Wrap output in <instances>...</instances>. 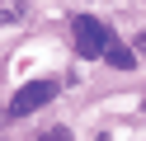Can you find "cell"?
<instances>
[{"mask_svg":"<svg viewBox=\"0 0 146 141\" xmlns=\"http://www.w3.org/2000/svg\"><path fill=\"white\" fill-rule=\"evenodd\" d=\"M71 28H76V52L80 56H104V47L113 42V28L99 24V19H90V14H80Z\"/></svg>","mask_w":146,"mask_h":141,"instance_id":"cell-2","label":"cell"},{"mask_svg":"<svg viewBox=\"0 0 146 141\" xmlns=\"http://www.w3.org/2000/svg\"><path fill=\"white\" fill-rule=\"evenodd\" d=\"M137 47H141V52H146V33H141V38H137Z\"/></svg>","mask_w":146,"mask_h":141,"instance_id":"cell-5","label":"cell"},{"mask_svg":"<svg viewBox=\"0 0 146 141\" xmlns=\"http://www.w3.org/2000/svg\"><path fill=\"white\" fill-rule=\"evenodd\" d=\"M104 61H108V66H118V71H127V66H132L137 56H132V52H127V47H123V42H118V38H113V42L104 47Z\"/></svg>","mask_w":146,"mask_h":141,"instance_id":"cell-3","label":"cell"},{"mask_svg":"<svg viewBox=\"0 0 146 141\" xmlns=\"http://www.w3.org/2000/svg\"><path fill=\"white\" fill-rule=\"evenodd\" d=\"M42 141H71V132L66 127H52V132H42Z\"/></svg>","mask_w":146,"mask_h":141,"instance_id":"cell-4","label":"cell"},{"mask_svg":"<svg viewBox=\"0 0 146 141\" xmlns=\"http://www.w3.org/2000/svg\"><path fill=\"white\" fill-rule=\"evenodd\" d=\"M57 99V80H29V85H19L14 89V99H10V118H29V113H38L42 103H52Z\"/></svg>","mask_w":146,"mask_h":141,"instance_id":"cell-1","label":"cell"}]
</instances>
